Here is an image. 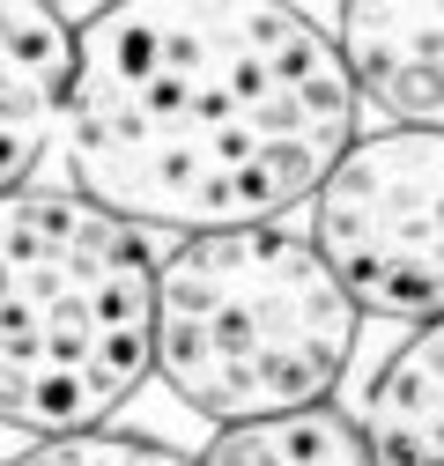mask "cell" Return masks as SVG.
Masks as SVG:
<instances>
[{"mask_svg": "<svg viewBox=\"0 0 444 466\" xmlns=\"http://www.w3.org/2000/svg\"><path fill=\"white\" fill-rule=\"evenodd\" d=\"M363 96L333 30L274 0H119L75 23L67 170L126 229L282 222L356 148Z\"/></svg>", "mask_w": 444, "mask_h": 466, "instance_id": "cell-1", "label": "cell"}, {"mask_svg": "<svg viewBox=\"0 0 444 466\" xmlns=\"http://www.w3.org/2000/svg\"><path fill=\"white\" fill-rule=\"evenodd\" d=\"M156 378V252L75 186L0 193V430H104Z\"/></svg>", "mask_w": 444, "mask_h": 466, "instance_id": "cell-2", "label": "cell"}, {"mask_svg": "<svg viewBox=\"0 0 444 466\" xmlns=\"http://www.w3.org/2000/svg\"><path fill=\"white\" fill-rule=\"evenodd\" d=\"M356 333L363 311L289 222L215 229L156 259V378L207 430L333 400Z\"/></svg>", "mask_w": 444, "mask_h": 466, "instance_id": "cell-3", "label": "cell"}, {"mask_svg": "<svg viewBox=\"0 0 444 466\" xmlns=\"http://www.w3.org/2000/svg\"><path fill=\"white\" fill-rule=\"evenodd\" d=\"M304 238L363 319L444 326V134H356Z\"/></svg>", "mask_w": 444, "mask_h": 466, "instance_id": "cell-4", "label": "cell"}, {"mask_svg": "<svg viewBox=\"0 0 444 466\" xmlns=\"http://www.w3.org/2000/svg\"><path fill=\"white\" fill-rule=\"evenodd\" d=\"M333 45L356 96L400 134H444V0H348Z\"/></svg>", "mask_w": 444, "mask_h": 466, "instance_id": "cell-5", "label": "cell"}, {"mask_svg": "<svg viewBox=\"0 0 444 466\" xmlns=\"http://www.w3.org/2000/svg\"><path fill=\"white\" fill-rule=\"evenodd\" d=\"M75 89V23L37 0H0V193L37 186Z\"/></svg>", "mask_w": 444, "mask_h": 466, "instance_id": "cell-6", "label": "cell"}, {"mask_svg": "<svg viewBox=\"0 0 444 466\" xmlns=\"http://www.w3.org/2000/svg\"><path fill=\"white\" fill-rule=\"evenodd\" d=\"M356 422L370 466H444V326L408 333L378 363Z\"/></svg>", "mask_w": 444, "mask_h": 466, "instance_id": "cell-7", "label": "cell"}, {"mask_svg": "<svg viewBox=\"0 0 444 466\" xmlns=\"http://www.w3.org/2000/svg\"><path fill=\"white\" fill-rule=\"evenodd\" d=\"M193 459L200 466H370V444L341 400H318V407H297V415H274V422L215 430Z\"/></svg>", "mask_w": 444, "mask_h": 466, "instance_id": "cell-8", "label": "cell"}, {"mask_svg": "<svg viewBox=\"0 0 444 466\" xmlns=\"http://www.w3.org/2000/svg\"><path fill=\"white\" fill-rule=\"evenodd\" d=\"M0 466H200V459L156 437H126V430H82V437H45Z\"/></svg>", "mask_w": 444, "mask_h": 466, "instance_id": "cell-9", "label": "cell"}]
</instances>
